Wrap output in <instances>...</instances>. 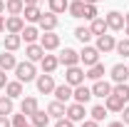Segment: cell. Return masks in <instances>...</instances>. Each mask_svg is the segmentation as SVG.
<instances>
[{"instance_id":"36","label":"cell","mask_w":129,"mask_h":127,"mask_svg":"<svg viewBox=\"0 0 129 127\" xmlns=\"http://www.w3.org/2000/svg\"><path fill=\"white\" fill-rule=\"evenodd\" d=\"M27 120H30V117H27V115H25V112H13V115H10V122H13V127H25L27 125Z\"/></svg>"},{"instance_id":"25","label":"cell","mask_w":129,"mask_h":127,"mask_svg":"<svg viewBox=\"0 0 129 127\" xmlns=\"http://www.w3.org/2000/svg\"><path fill=\"white\" fill-rule=\"evenodd\" d=\"M5 95L17 100V97H22V82L20 80H8V85H5Z\"/></svg>"},{"instance_id":"20","label":"cell","mask_w":129,"mask_h":127,"mask_svg":"<svg viewBox=\"0 0 129 127\" xmlns=\"http://www.w3.org/2000/svg\"><path fill=\"white\" fill-rule=\"evenodd\" d=\"M40 67H42V72H50V75H52V72L60 67V57H57V55H47V52H45V57L40 60Z\"/></svg>"},{"instance_id":"40","label":"cell","mask_w":129,"mask_h":127,"mask_svg":"<svg viewBox=\"0 0 129 127\" xmlns=\"http://www.w3.org/2000/svg\"><path fill=\"white\" fill-rule=\"evenodd\" d=\"M0 127H13V122H10V115H0Z\"/></svg>"},{"instance_id":"41","label":"cell","mask_w":129,"mask_h":127,"mask_svg":"<svg viewBox=\"0 0 129 127\" xmlns=\"http://www.w3.org/2000/svg\"><path fill=\"white\" fill-rule=\"evenodd\" d=\"M119 115H122V122H124V125L129 127V107H127V105H124V110L119 112Z\"/></svg>"},{"instance_id":"50","label":"cell","mask_w":129,"mask_h":127,"mask_svg":"<svg viewBox=\"0 0 129 127\" xmlns=\"http://www.w3.org/2000/svg\"><path fill=\"white\" fill-rule=\"evenodd\" d=\"M124 32H127V37H129V25H124Z\"/></svg>"},{"instance_id":"29","label":"cell","mask_w":129,"mask_h":127,"mask_svg":"<svg viewBox=\"0 0 129 127\" xmlns=\"http://www.w3.org/2000/svg\"><path fill=\"white\" fill-rule=\"evenodd\" d=\"M30 122L35 127H47L50 125V115H47V110L42 112V110H37V112H32L30 115Z\"/></svg>"},{"instance_id":"7","label":"cell","mask_w":129,"mask_h":127,"mask_svg":"<svg viewBox=\"0 0 129 127\" xmlns=\"http://www.w3.org/2000/svg\"><path fill=\"white\" fill-rule=\"evenodd\" d=\"M40 45L45 48V52H52V50H57V48H60V35H57L55 30L42 32V35H40Z\"/></svg>"},{"instance_id":"15","label":"cell","mask_w":129,"mask_h":127,"mask_svg":"<svg viewBox=\"0 0 129 127\" xmlns=\"http://www.w3.org/2000/svg\"><path fill=\"white\" fill-rule=\"evenodd\" d=\"M40 28L37 25H25L22 28V32H20V37L25 40V45H30V43H40Z\"/></svg>"},{"instance_id":"38","label":"cell","mask_w":129,"mask_h":127,"mask_svg":"<svg viewBox=\"0 0 129 127\" xmlns=\"http://www.w3.org/2000/svg\"><path fill=\"white\" fill-rule=\"evenodd\" d=\"M94 17H99V10H97V5L87 3V8H84V20H94Z\"/></svg>"},{"instance_id":"19","label":"cell","mask_w":129,"mask_h":127,"mask_svg":"<svg viewBox=\"0 0 129 127\" xmlns=\"http://www.w3.org/2000/svg\"><path fill=\"white\" fill-rule=\"evenodd\" d=\"M40 15H42L40 5H25V10H22V17H25V23H30V25H37Z\"/></svg>"},{"instance_id":"45","label":"cell","mask_w":129,"mask_h":127,"mask_svg":"<svg viewBox=\"0 0 129 127\" xmlns=\"http://www.w3.org/2000/svg\"><path fill=\"white\" fill-rule=\"evenodd\" d=\"M107 127H127V125H124V122H109Z\"/></svg>"},{"instance_id":"16","label":"cell","mask_w":129,"mask_h":127,"mask_svg":"<svg viewBox=\"0 0 129 127\" xmlns=\"http://www.w3.org/2000/svg\"><path fill=\"white\" fill-rule=\"evenodd\" d=\"M72 90H75L72 85L62 82V85H55V92H52V95H55V100H60V102H64V105H67V102L72 100Z\"/></svg>"},{"instance_id":"23","label":"cell","mask_w":129,"mask_h":127,"mask_svg":"<svg viewBox=\"0 0 129 127\" xmlns=\"http://www.w3.org/2000/svg\"><path fill=\"white\" fill-rule=\"evenodd\" d=\"M20 45H22V37L20 35H13V32H8L5 40H3V50H10V52L20 50Z\"/></svg>"},{"instance_id":"42","label":"cell","mask_w":129,"mask_h":127,"mask_svg":"<svg viewBox=\"0 0 129 127\" xmlns=\"http://www.w3.org/2000/svg\"><path fill=\"white\" fill-rule=\"evenodd\" d=\"M5 85H8V72L0 70V90H5Z\"/></svg>"},{"instance_id":"26","label":"cell","mask_w":129,"mask_h":127,"mask_svg":"<svg viewBox=\"0 0 129 127\" xmlns=\"http://www.w3.org/2000/svg\"><path fill=\"white\" fill-rule=\"evenodd\" d=\"M104 72H107V70H104V65L97 62V65H92V67H87V70H84V77L94 82V80H104Z\"/></svg>"},{"instance_id":"24","label":"cell","mask_w":129,"mask_h":127,"mask_svg":"<svg viewBox=\"0 0 129 127\" xmlns=\"http://www.w3.org/2000/svg\"><path fill=\"white\" fill-rule=\"evenodd\" d=\"M75 37L80 40L82 45H89V40L94 37V32H92L89 25H80V28H75Z\"/></svg>"},{"instance_id":"34","label":"cell","mask_w":129,"mask_h":127,"mask_svg":"<svg viewBox=\"0 0 129 127\" xmlns=\"http://www.w3.org/2000/svg\"><path fill=\"white\" fill-rule=\"evenodd\" d=\"M67 8H70V0H50V10L57 13V15L67 13Z\"/></svg>"},{"instance_id":"28","label":"cell","mask_w":129,"mask_h":127,"mask_svg":"<svg viewBox=\"0 0 129 127\" xmlns=\"http://www.w3.org/2000/svg\"><path fill=\"white\" fill-rule=\"evenodd\" d=\"M84 8H87V3H84V0H70L67 13H70L72 17H84Z\"/></svg>"},{"instance_id":"30","label":"cell","mask_w":129,"mask_h":127,"mask_svg":"<svg viewBox=\"0 0 129 127\" xmlns=\"http://www.w3.org/2000/svg\"><path fill=\"white\" fill-rule=\"evenodd\" d=\"M22 10H25L22 0H5V13L8 15H22Z\"/></svg>"},{"instance_id":"13","label":"cell","mask_w":129,"mask_h":127,"mask_svg":"<svg viewBox=\"0 0 129 127\" xmlns=\"http://www.w3.org/2000/svg\"><path fill=\"white\" fill-rule=\"evenodd\" d=\"M72 100H75V102H82V105H87V102L92 100V87H87L84 82L77 85V87L72 90Z\"/></svg>"},{"instance_id":"49","label":"cell","mask_w":129,"mask_h":127,"mask_svg":"<svg viewBox=\"0 0 129 127\" xmlns=\"http://www.w3.org/2000/svg\"><path fill=\"white\" fill-rule=\"evenodd\" d=\"M84 3H92V5H97V3H99V0H84Z\"/></svg>"},{"instance_id":"37","label":"cell","mask_w":129,"mask_h":127,"mask_svg":"<svg viewBox=\"0 0 129 127\" xmlns=\"http://www.w3.org/2000/svg\"><path fill=\"white\" fill-rule=\"evenodd\" d=\"M117 55H122V57H127L129 60V37H124V40H117Z\"/></svg>"},{"instance_id":"14","label":"cell","mask_w":129,"mask_h":127,"mask_svg":"<svg viewBox=\"0 0 129 127\" xmlns=\"http://www.w3.org/2000/svg\"><path fill=\"white\" fill-rule=\"evenodd\" d=\"M107 95H112V85H109L107 80H94V85H92V97L104 100Z\"/></svg>"},{"instance_id":"18","label":"cell","mask_w":129,"mask_h":127,"mask_svg":"<svg viewBox=\"0 0 129 127\" xmlns=\"http://www.w3.org/2000/svg\"><path fill=\"white\" fill-rule=\"evenodd\" d=\"M124 105H127V102H124L119 95H114V92L104 97V107H107L109 112H122V110H124Z\"/></svg>"},{"instance_id":"8","label":"cell","mask_w":129,"mask_h":127,"mask_svg":"<svg viewBox=\"0 0 129 127\" xmlns=\"http://www.w3.org/2000/svg\"><path fill=\"white\" fill-rule=\"evenodd\" d=\"M60 65H64V67H72V65H80V52L75 48H64V50H60Z\"/></svg>"},{"instance_id":"2","label":"cell","mask_w":129,"mask_h":127,"mask_svg":"<svg viewBox=\"0 0 129 127\" xmlns=\"http://www.w3.org/2000/svg\"><path fill=\"white\" fill-rule=\"evenodd\" d=\"M99 50L94 48V45H82V50H80V62L84 65V67H92V65H97L99 62Z\"/></svg>"},{"instance_id":"46","label":"cell","mask_w":129,"mask_h":127,"mask_svg":"<svg viewBox=\"0 0 129 127\" xmlns=\"http://www.w3.org/2000/svg\"><path fill=\"white\" fill-rule=\"evenodd\" d=\"M22 3H25V5H37L40 0H22Z\"/></svg>"},{"instance_id":"33","label":"cell","mask_w":129,"mask_h":127,"mask_svg":"<svg viewBox=\"0 0 129 127\" xmlns=\"http://www.w3.org/2000/svg\"><path fill=\"white\" fill-rule=\"evenodd\" d=\"M112 92H114V95H119L124 102H129V82H114V85H112Z\"/></svg>"},{"instance_id":"21","label":"cell","mask_w":129,"mask_h":127,"mask_svg":"<svg viewBox=\"0 0 129 127\" xmlns=\"http://www.w3.org/2000/svg\"><path fill=\"white\" fill-rule=\"evenodd\" d=\"M37 110H40V105H37V97L27 95V97H22V100H20V112H25L27 117H30L32 112H37Z\"/></svg>"},{"instance_id":"10","label":"cell","mask_w":129,"mask_h":127,"mask_svg":"<svg viewBox=\"0 0 129 127\" xmlns=\"http://www.w3.org/2000/svg\"><path fill=\"white\" fill-rule=\"evenodd\" d=\"M22 28H25V17H22V15H8V17H5V32L20 35Z\"/></svg>"},{"instance_id":"5","label":"cell","mask_w":129,"mask_h":127,"mask_svg":"<svg viewBox=\"0 0 129 127\" xmlns=\"http://www.w3.org/2000/svg\"><path fill=\"white\" fill-rule=\"evenodd\" d=\"M64 117H70L72 122H82V120H87V107L82 105V102H67V112H64Z\"/></svg>"},{"instance_id":"9","label":"cell","mask_w":129,"mask_h":127,"mask_svg":"<svg viewBox=\"0 0 129 127\" xmlns=\"http://www.w3.org/2000/svg\"><path fill=\"white\" fill-rule=\"evenodd\" d=\"M104 20H107V28H109L112 32L124 30V15H122L119 10H112V13H107V15H104Z\"/></svg>"},{"instance_id":"43","label":"cell","mask_w":129,"mask_h":127,"mask_svg":"<svg viewBox=\"0 0 129 127\" xmlns=\"http://www.w3.org/2000/svg\"><path fill=\"white\" fill-rule=\"evenodd\" d=\"M82 127H99V122L89 117V120H82Z\"/></svg>"},{"instance_id":"31","label":"cell","mask_w":129,"mask_h":127,"mask_svg":"<svg viewBox=\"0 0 129 127\" xmlns=\"http://www.w3.org/2000/svg\"><path fill=\"white\" fill-rule=\"evenodd\" d=\"M89 28H92V32L97 35H104V32H109V28H107V20L104 17H94V20H89Z\"/></svg>"},{"instance_id":"17","label":"cell","mask_w":129,"mask_h":127,"mask_svg":"<svg viewBox=\"0 0 129 127\" xmlns=\"http://www.w3.org/2000/svg\"><path fill=\"white\" fill-rule=\"evenodd\" d=\"M109 75H112V80H114V82H127V80H129V65L117 62L112 70H109Z\"/></svg>"},{"instance_id":"44","label":"cell","mask_w":129,"mask_h":127,"mask_svg":"<svg viewBox=\"0 0 129 127\" xmlns=\"http://www.w3.org/2000/svg\"><path fill=\"white\" fill-rule=\"evenodd\" d=\"M0 32H5V15H0Z\"/></svg>"},{"instance_id":"35","label":"cell","mask_w":129,"mask_h":127,"mask_svg":"<svg viewBox=\"0 0 129 127\" xmlns=\"http://www.w3.org/2000/svg\"><path fill=\"white\" fill-rule=\"evenodd\" d=\"M89 115H92V120H97V122H102L107 115H109V110L104 107V105H94L92 110H89Z\"/></svg>"},{"instance_id":"4","label":"cell","mask_w":129,"mask_h":127,"mask_svg":"<svg viewBox=\"0 0 129 127\" xmlns=\"http://www.w3.org/2000/svg\"><path fill=\"white\" fill-rule=\"evenodd\" d=\"M35 87H37L40 95H52L55 92V77L50 72H42V75L35 77Z\"/></svg>"},{"instance_id":"48","label":"cell","mask_w":129,"mask_h":127,"mask_svg":"<svg viewBox=\"0 0 129 127\" xmlns=\"http://www.w3.org/2000/svg\"><path fill=\"white\" fill-rule=\"evenodd\" d=\"M124 25H129V13H127V15H124Z\"/></svg>"},{"instance_id":"27","label":"cell","mask_w":129,"mask_h":127,"mask_svg":"<svg viewBox=\"0 0 129 127\" xmlns=\"http://www.w3.org/2000/svg\"><path fill=\"white\" fill-rule=\"evenodd\" d=\"M64 112H67V105L60 102V100H55V102H50V105H47V115H50V117H55V120L64 117Z\"/></svg>"},{"instance_id":"22","label":"cell","mask_w":129,"mask_h":127,"mask_svg":"<svg viewBox=\"0 0 129 127\" xmlns=\"http://www.w3.org/2000/svg\"><path fill=\"white\" fill-rule=\"evenodd\" d=\"M15 65H17V60H15V55L10 52V50H3L0 52V70H15Z\"/></svg>"},{"instance_id":"51","label":"cell","mask_w":129,"mask_h":127,"mask_svg":"<svg viewBox=\"0 0 129 127\" xmlns=\"http://www.w3.org/2000/svg\"><path fill=\"white\" fill-rule=\"evenodd\" d=\"M25 127H35V125H32V122H27V125H25Z\"/></svg>"},{"instance_id":"1","label":"cell","mask_w":129,"mask_h":127,"mask_svg":"<svg viewBox=\"0 0 129 127\" xmlns=\"http://www.w3.org/2000/svg\"><path fill=\"white\" fill-rule=\"evenodd\" d=\"M35 77H37V67H35V62L25 60V62H17L15 65V80H20L22 85L35 82Z\"/></svg>"},{"instance_id":"6","label":"cell","mask_w":129,"mask_h":127,"mask_svg":"<svg viewBox=\"0 0 129 127\" xmlns=\"http://www.w3.org/2000/svg\"><path fill=\"white\" fill-rule=\"evenodd\" d=\"M57 25H60V17H57V13H52V10L42 13V15H40V20H37V28H40L42 32L57 30Z\"/></svg>"},{"instance_id":"47","label":"cell","mask_w":129,"mask_h":127,"mask_svg":"<svg viewBox=\"0 0 129 127\" xmlns=\"http://www.w3.org/2000/svg\"><path fill=\"white\" fill-rule=\"evenodd\" d=\"M5 13V0H0V15Z\"/></svg>"},{"instance_id":"3","label":"cell","mask_w":129,"mask_h":127,"mask_svg":"<svg viewBox=\"0 0 129 127\" xmlns=\"http://www.w3.org/2000/svg\"><path fill=\"white\" fill-rule=\"evenodd\" d=\"M84 67H80V65H72V67H64V82L67 85H72V87H77V85H82L84 82Z\"/></svg>"},{"instance_id":"32","label":"cell","mask_w":129,"mask_h":127,"mask_svg":"<svg viewBox=\"0 0 129 127\" xmlns=\"http://www.w3.org/2000/svg\"><path fill=\"white\" fill-rule=\"evenodd\" d=\"M13 112H15V100L3 95L0 97V115H13Z\"/></svg>"},{"instance_id":"12","label":"cell","mask_w":129,"mask_h":127,"mask_svg":"<svg viewBox=\"0 0 129 127\" xmlns=\"http://www.w3.org/2000/svg\"><path fill=\"white\" fill-rule=\"evenodd\" d=\"M25 57H27L30 62H40V60L45 57V48H42L40 43H30V45H25Z\"/></svg>"},{"instance_id":"11","label":"cell","mask_w":129,"mask_h":127,"mask_svg":"<svg viewBox=\"0 0 129 127\" xmlns=\"http://www.w3.org/2000/svg\"><path fill=\"white\" fill-rule=\"evenodd\" d=\"M102 55H107V52H112L114 48H117V40H114V35H97V45H94Z\"/></svg>"},{"instance_id":"52","label":"cell","mask_w":129,"mask_h":127,"mask_svg":"<svg viewBox=\"0 0 129 127\" xmlns=\"http://www.w3.org/2000/svg\"><path fill=\"white\" fill-rule=\"evenodd\" d=\"M127 65H129V62H127Z\"/></svg>"},{"instance_id":"39","label":"cell","mask_w":129,"mask_h":127,"mask_svg":"<svg viewBox=\"0 0 129 127\" xmlns=\"http://www.w3.org/2000/svg\"><path fill=\"white\" fill-rule=\"evenodd\" d=\"M55 127H75V122L70 117H60V120H55Z\"/></svg>"}]
</instances>
